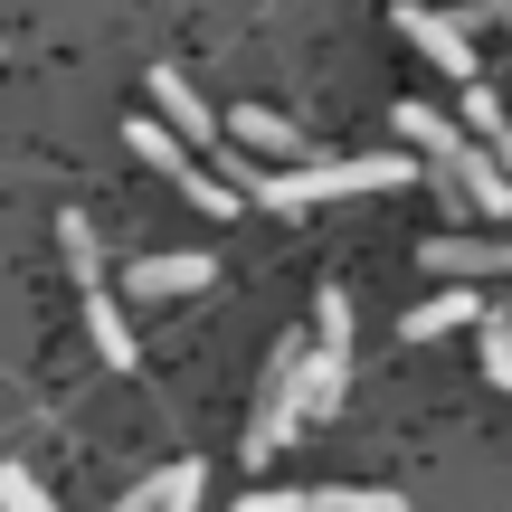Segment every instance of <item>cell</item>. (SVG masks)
<instances>
[{
	"label": "cell",
	"instance_id": "cell-15",
	"mask_svg": "<svg viewBox=\"0 0 512 512\" xmlns=\"http://www.w3.org/2000/svg\"><path fill=\"white\" fill-rule=\"evenodd\" d=\"M304 512H408V503L380 484H304Z\"/></svg>",
	"mask_w": 512,
	"mask_h": 512
},
{
	"label": "cell",
	"instance_id": "cell-8",
	"mask_svg": "<svg viewBox=\"0 0 512 512\" xmlns=\"http://www.w3.org/2000/svg\"><path fill=\"white\" fill-rule=\"evenodd\" d=\"M475 323H484V294L475 285H446V294H427V304L399 313V342H446V332H475Z\"/></svg>",
	"mask_w": 512,
	"mask_h": 512
},
{
	"label": "cell",
	"instance_id": "cell-16",
	"mask_svg": "<svg viewBox=\"0 0 512 512\" xmlns=\"http://www.w3.org/2000/svg\"><path fill=\"white\" fill-rule=\"evenodd\" d=\"M475 351H484V380L512 389V323H503V313H484V323H475Z\"/></svg>",
	"mask_w": 512,
	"mask_h": 512
},
{
	"label": "cell",
	"instance_id": "cell-11",
	"mask_svg": "<svg viewBox=\"0 0 512 512\" xmlns=\"http://www.w3.org/2000/svg\"><path fill=\"white\" fill-rule=\"evenodd\" d=\"M152 105H162V124L181 133V143H219V114L190 95V76H181V67H152Z\"/></svg>",
	"mask_w": 512,
	"mask_h": 512
},
{
	"label": "cell",
	"instance_id": "cell-7",
	"mask_svg": "<svg viewBox=\"0 0 512 512\" xmlns=\"http://www.w3.org/2000/svg\"><path fill=\"white\" fill-rule=\"evenodd\" d=\"M389 124H399V143H408V152H427L437 171H456L465 152H475V133H465L456 114H437V105H399Z\"/></svg>",
	"mask_w": 512,
	"mask_h": 512
},
{
	"label": "cell",
	"instance_id": "cell-13",
	"mask_svg": "<svg viewBox=\"0 0 512 512\" xmlns=\"http://www.w3.org/2000/svg\"><path fill=\"white\" fill-rule=\"evenodd\" d=\"M456 190H465V209H484V219H512V171H503L484 143L456 162Z\"/></svg>",
	"mask_w": 512,
	"mask_h": 512
},
{
	"label": "cell",
	"instance_id": "cell-21",
	"mask_svg": "<svg viewBox=\"0 0 512 512\" xmlns=\"http://www.w3.org/2000/svg\"><path fill=\"white\" fill-rule=\"evenodd\" d=\"M494 19H503V29H512V0H494Z\"/></svg>",
	"mask_w": 512,
	"mask_h": 512
},
{
	"label": "cell",
	"instance_id": "cell-5",
	"mask_svg": "<svg viewBox=\"0 0 512 512\" xmlns=\"http://www.w3.org/2000/svg\"><path fill=\"white\" fill-rule=\"evenodd\" d=\"M399 38L427 57V67H446L456 86H484V57H475V38H465V19H446V10H418V0H399Z\"/></svg>",
	"mask_w": 512,
	"mask_h": 512
},
{
	"label": "cell",
	"instance_id": "cell-12",
	"mask_svg": "<svg viewBox=\"0 0 512 512\" xmlns=\"http://www.w3.org/2000/svg\"><path fill=\"white\" fill-rule=\"evenodd\" d=\"M86 332H95V351H105V370H133V361H143V342H133L124 304H114L105 285H86Z\"/></svg>",
	"mask_w": 512,
	"mask_h": 512
},
{
	"label": "cell",
	"instance_id": "cell-4",
	"mask_svg": "<svg viewBox=\"0 0 512 512\" xmlns=\"http://www.w3.org/2000/svg\"><path fill=\"white\" fill-rule=\"evenodd\" d=\"M124 143L143 152V162L162 171V181H181V200H200L209 219H228V209H238V181H219V171H200V162H190V143H181V133L162 124V114H143V124H124Z\"/></svg>",
	"mask_w": 512,
	"mask_h": 512
},
{
	"label": "cell",
	"instance_id": "cell-17",
	"mask_svg": "<svg viewBox=\"0 0 512 512\" xmlns=\"http://www.w3.org/2000/svg\"><path fill=\"white\" fill-rule=\"evenodd\" d=\"M0 512H57V503H48V484L29 465H0Z\"/></svg>",
	"mask_w": 512,
	"mask_h": 512
},
{
	"label": "cell",
	"instance_id": "cell-19",
	"mask_svg": "<svg viewBox=\"0 0 512 512\" xmlns=\"http://www.w3.org/2000/svg\"><path fill=\"white\" fill-rule=\"evenodd\" d=\"M238 512H304V484H256Z\"/></svg>",
	"mask_w": 512,
	"mask_h": 512
},
{
	"label": "cell",
	"instance_id": "cell-14",
	"mask_svg": "<svg viewBox=\"0 0 512 512\" xmlns=\"http://www.w3.org/2000/svg\"><path fill=\"white\" fill-rule=\"evenodd\" d=\"M456 124H465V133H475V143L512 171V105H503L494 86H465V114H456Z\"/></svg>",
	"mask_w": 512,
	"mask_h": 512
},
{
	"label": "cell",
	"instance_id": "cell-20",
	"mask_svg": "<svg viewBox=\"0 0 512 512\" xmlns=\"http://www.w3.org/2000/svg\"><path fill=\"white\" fill-rule=\"evenodd\" d=\"M114 512H162V475H143V484H124V503Z\"/></svg>",
	"mask_w": 512,
	"mask_h": 512
},
{
	"label": "cell",
	"instance_id": "cell-2",
	"mask_svg": "<svg viewBox=\"0 0 512 512\" xmlns=\"http://www.w3.org/2000/svg\"><path fill=\"white\" fill-rule=\"evenodd\" d=\"M351 389V294H313V342H304V418H332Z\"/></svg>",
	"mask_w": 512,
	"mask_h": 512
},
{
	"label": "cell",
	"instance_id": "cell-18",
	"mask_svg": "<svg viewBox=\"0 0 512 512\" xmlns=\"http://www.w3.org/2000/svg\"><path fill=\"white\" fill-rule=\"evenodd\" d=\"M200 494H209V475H200V465H171V475H162V512H200Z\"/></svg>",
	"mask_w": 512,
	"mask_h": 512
},
{
	"label": "cell",
	"instance_id": "cell-10",
	"mask_svg": "<svg viewBox=\"0 0 512 512\" xmlns=\"http://www.w3.org/2000/svg\"><path fill=\"white\" fill-rule=\"evenodd\" d=\"M124 285H133V294H171V304H181V294L219 285V256H200V247H181V256H143Z\"/></svg>",
	"mask_w": 512,
	"mask_h": 512
},
{
	"label": "cell",
	"instance_id": "cell-3",
	"mask_svg": "<svg viewBox=\"0 0 512 512\" xmlns=\"http://www.w3.org/2000/svg\"><path fill=\"white\" fill-rule=\"evenodd\" d=\"M304 427V342H285L266 361V389H256V418H247V465H275Z\"/></svg>",
	"mask_w": 512,
	"mask_h": 512
},
{
	"label": "cell",
	"instance_id": "cell-22",
	"mask_svg": "<svg viewBox=\"0 0 512 512\" xmlns=\"http://www.w3.org/2000/svg\"><path fill=\"white\" fill-rule=\"evenodd\" d=\"M484 10H494V0H484Z\"/></svg>",
	"mask_w": 512,
	"mask_h": 512
},
{
	"label": "cell",
	"instance_id": "cell-6",
	"mask_svg": "<svg viewBox=\"0 0 512 512\" xmlns=\"http://www.w3.org/2000/svg\"><path fill=\"white\" fill-rule=\"evenodd\" d=\"M427 266H437L446 285H475V275H512V238H465V228H446V238H427Z\"/></svg>",
	"mask_w": 512,
	"mask_h": 512
},
{
	"label": "cell",
	"instance_id": "cell-9",
	"mask_svg": "<svg viewBox=\"0 0 512 512\" xmlns=\"http://www.w3.org/2000/svg\"><path fill=\"white\" fill-rule=\"evenodd\" d=\"M228 133H238L247 152H266V162H285V171L323 162V143H304V133H294L285 114H266V105H238V114H228Z\"/></svg>",
	"mask_w": 512,
	"mask_h": 512
},
{
	"label": "cell",
	"instance_id": "cell-1",
	"mask_svg": "<svg viewBox=\"0 0 512 512\" xmlns=\"http://www.w3.org/2000/svg\"><path fill=\"white\" fill-rule=\"evenodd\" d=\"M418 181V152H361V162H304V171H275V181H247L256 209H275V219H294V209L313 200H370V190H399Z\"/></svg>",
	"mask_w": 512,
	"mask_h": 512
}]
</instances>
